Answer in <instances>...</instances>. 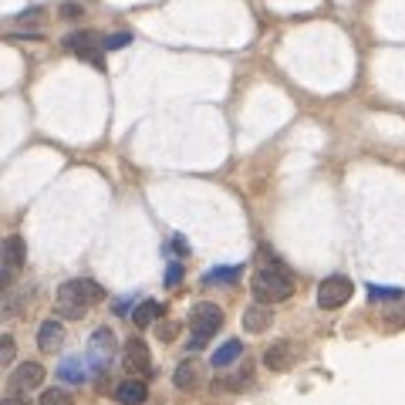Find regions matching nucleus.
<instances>
[{
	"instance_id": "12",
	"label": "nucleus",
	"mask_w": 405,
	"mask_h": 405,
	"mask_svg": "<svg viewBox=\"0 0 405 405\" xmlns=\"http://www.w3.org/2000/svg\"><path fill=\"white\" fill-rule=\"evenodd\" d=\"M115 399H118L122 405H142L145 399H149V388H145L142 379H125V382L115 388Z\"/></svg>"
},
{
	"instance_id": "6",
	"label": "nucleus",
	"mask_w": 405,
	"mask_h": 405,
	"mask_svg": "<svg viewBox=\"0 0 405 405\" xmlns=\"http://www.w3.org/2000/svg\"><path fill=\"white\" fill-rule=\"evenodd\" d=\"M122 365H125V372L135 375V379L152 375V358H149V348H145V341H142V338H129V341H125Z\"/></svg>"
},
{
	"instance_id": "8",
	"label": "nucleus",
	"mask_w": 405,
	"mask_h": 405,
	"mask_svg": "<svg viewBox=\"0 0 405 405\" xmlns=\"http://www.w3.org/2000/svg\"><path fill=\"white\" fill-rule=\"evenodd\" d=\"M112 355H115V335L109 331V328H98L88 341V361L102 372V368L112 361Z\"/></svg>"
},
{
	"instance_id": "10",
	"label": "nucleus",
	"mask_w": 405,
	"mask_h": 405,
	"mask_svg": "<svg viewBox=\"0 0 405 405\" xmlns=\"http://www.w3.org/2000/svg\"><path fill=\"white\" fill-rule=\"evenodd\" d=\"M264 365H267L270 372H287L294 365V344L291 341H273L264 351Z\"/></svg>"
},
{
	"instance_id": "25",
	"label": "nucleus",
	"mask_w": 405,
	"mask_h": 405,
	"mask_svg": "<svg viewBox=\"0 0 405 405\" xmlns=\"http://www.w3.org/2000/svg\"><path fill=\"white\" fill-rule=\"evenodd\" d=\"M180 280H182V264H169V270H166V284L176 287Z\"/></svg>"
},
{
	"instance_id": "4",
	"label": "nucleus",
	"mask_w": 405,
	"mask_h": 405,
	"mask_svg": "<svg viewBox=\"0 0 405 405\" xmlns=\"http://www.w3.org/2000/svg\"><path fill=\"white\" fill-rule=\"evenodd\" d=\"M351 294H355V284H351L344 273H331V277H324V280L317 284V308L338 311L341 304L351 301Z\"/></svg>"
},
{
	"instance_id": "17",
	"label": "nucleus",
	"mask_w": 405,
	"mask_h": 405,
	"mask_svg": "<svg viewBox=\"0 0 405 405\" xmlns=\"http://www.w3.org/2000/svg\"><path fill=\"white\" fill-rule=\"evenodd\" d=\"M240 270L244 267H213L202 280H206V284H233V280L240 277Z\"/></svg>"
},
{
	"instance_id": "15",
	"label": "nucleus",
	"mask_w": 405,
	"mask_h": 405,
	"mask_svg": "<svg viewBox=\"0 0 405 405\" xmlns=\"http://www.w3.org/2000/svg\"><path fill=\"white\" fill-rule=\"evenodd\" d=\"M159 317H162V304L159 301H142L138 308L132 311V321L138 328H149V324H156Z\"/></svg>"
},
{
	"instance_id": "28",
	"label": "nucleus",
	"mask_w": 405,
	"mask_h": 405,
	"mask_svg": "<svg viewBox=\"0 0 405 405\" xmlns=\"http://www.w3.org/2000/svg\"><path fill=\"white\" fill-rule=\"evenodd\" d=\"M10 277H14V273H10V270H7V267L0 270V297L7 294V284H10Z\"/></svg>"
},
{
	"instance_id": "18",
	"label": "nucleus",
	"mask_w": 405,
	"mask_h": 405,
	"mask_svg": "<svg viewBox=\"0 0 405 405\" xmlns=\"http://www.w3.org/2000/svg\"><path fill=\"white\" fill-rule=\"evenodd\" d=\"M17 358V344H14V338L0 335V372H7V365H14Z\"/></svg>"
},
{
	"instance_id": "27",
	"label": "nucleus",
	"mask_w": 405,
	"mask_h": 405,
	"mask_svg": "<svg viewBox=\"0 0 405 405\" xmlns=\"http://www.w3.org/2000/svg\"><path fill=\"white\" fill-rule=\"evenodd\" d=\"M61 14L74 21V17H81V7H78V3H65V7H61Z\"/></svg>"
},
{
	"instance_id": "19",
	"label": "nucleus",
	"mask_w": 405,
	"mask_h": 405,
	"mask_svg": "<svg viewBox=\"0 0 405 405\" xmlns=\"http://www.w3.org/2000/svg\"><path fill=\"white\" fill-rule=\"evenodd\" d=\"M58 375L65 379V382H71V385H78V382H85L88 375H85V368L78 365V361H65L61 368H58Z\"/></svg>"
},
{
	"instance_id": "9",
	"label": "nucleus",
	"mask_w": 405,
	"mask_h": 405,
	"mask_svg": "<svg viewBox=\"0 0 405 405\" xmlns=\"http://www.w3.org/2000/svg\"><path fill=\"white\" fill-rule=\"evenodd\" d=\"M0 260H3V267L10 270V273H17L24 267V260H27V244H24V237H7L3 244H0Z\"/></svg>"
},
{
	"instance_id": "26",
	"label": "nucleus",
	"mask_w": 405,
	"mask_h": 405,
	"mask_svg": "<svg viewBox=\"0 0 405 405\" xmlns=\"http://www.w3.org/2000/svg\"><path fill=\"white\" fill-rule=\"evenodd\" d=\"M0 405H31V399L21 395V392H7V395L0 399Z\"/></svg>"
},
{
	"instance_id": "11",
	"label": "nucleus",
	"mask_w": 405,
	"mask_h": 405,
	"mask_svg": "<svg viewBox=\"0 0 405 405\" xmlns=\"http://www.w3.org/2000/svg\"><path fill=\"white\" fill-rule=\"evenodd\" d=\"M38 344H41V351H47V355L61 351V344H65V324H61L58 317L45 321L41 331H38Z\"/></svg>"
},
{
	"instance_id": "22",
	"label": "nucleus",
	"mask_w": 405,
	"mask_h": 405,
	"mask_svg": "<svg viewBox=\"0 0 405 405\" xmlns=\"http://www.w3.org/2000/svg\"><path fill=\"white\" fill-rule=\"evenodd\" d=\"M368 297L372 301H399V297H405L399 287H379V284H372L368 287Z\"/></svg>"
},
{
	"instance_id": "20",
	"label": "nucleus",
	"mask_w": 405,
	"mask_h": 405,
	"mask_svg": "<svg viewBox=\"0 0 405 405\" xmlns=\"http://www.w3.org/2000/svg\"><path fill=\"white\" fill-rule=\"evenodd\" d=\"M38 405H74V402H71V392H65V388H45Z\"/></svg>"
},
{
	"instance_id": "30",
	"label": "nucleus",
	"mask_w": 405,
	"mask_h": 405,
	"mask_svg": "<svg viewBox=\"0 0 405 405\" xmlns=\"http://www.w3.org/2000/svg\"><path fill=\"white\" fill-rule=\"evenodd\" d=\"M41 17V7H34V10H24L21 14V21H38Z\"/></svg>"
},
{
	"instance_id": "21",
	"label": "nucleus",
	"mask_w": 405,
	"mask_h": 405,
	"mask_svg": "<svg viewBox=\"0 0 405 405\" xmlns=\"http://www.w3.org/2000/svg\"><path fill=\"white\" fill-rule=\"evenodd\" d=\"M132 45V34L129 31H115V34H109V38H102V51H118V47Z\"/></svg>"
},
{
	"instance_id": "13",
	"label": "nucleus",
	"mask_w": 405,
	"mask_h": 405,
	"mask_svg": "<svg viewBox=\"0 0 405 405\" xmlns=\"http://www.w3.org/2000/svg\"><path fill=\"white\" fill-rule=\"evenodd\" d=\"M202 379V368H200V361H182L180 368H176V375H173V382H176V388H182V392H193L196 385H200Z\"/></svg>"
},
{
	"instance_id": "16",
	"label": "nucleus",
	"mask_w": 405,
	"mask_h": 405,
	"mask_svg": "<svg viewBox=\"0 0 405 405\" xmlns=\"http://www.w3.org/2000/svg\"><path fill=\"white\" fill-rule=\"evenodd\" d=\"M240 355H244V344H240L237 338H230V341H223V344L213 351V365L223 368V365H230V361H237Z\"/></svg>"
},
{
	"instance_id": "5",
	"label": "nucleus",
	"mask_w": 405,
	"mask_h": 405,
	"mask_svg": "<svg viewBox=\"0 0 405 405\" xmlns=\"http://www.w3.org/2000/svg\"><path fill=\"white\" fill-rule=\"evenodd\" d=\"M65 47L68 51H74L81 61H91L95 68H105V61H102V38L95 34V31H74V34H68L65 38Z\"/></svg>"
},
{
	"instance_id": "24",
	"label": "nucleus",
	"mask_w": 405,
	"mask_h": 405,
	"mask_svg": "<svg viewBox=\"0 0 405 405\" xmlns=\"http://www.w3.org/2000/svg\"><path fill=\"white\" fill-rule=\"evenodd\" d=\"M156 335H159V341H173V338L180 335V324H173V321L169 324H159Z\"/></svg>"
},
{
	"instance_id": "7",
	"label": "nucleus",
	"mask_w": 405,
	"mask_h": 405,
	"mask_svg": "<svg viewBox=\"0 0 405 405\" xmlns=\"http://www.w3.org/2000/svg\"><path fill=\"white\" fill-rule=\"evenodd\" d=\"M45 382V368L38 365V361H24L14 368V375H10V382H7V392H21V395H31L34 388H41Z\"/></svg>"
},
{
	"instance_id": "23",
	"label": "nucleus",
	"mask_w": 405,
	"mask_h": 405,
	"mask_svg": "<svg viewBox=\"0 0 405 405\" xmlns=\"http://www.w3.org/2000/svg\"><path fill=\"white\" fill-rule=\"evenodd\" d=\"M392 304H395V308L385 315V321H388V324H395V328H402V324H405V297L392 301Z\"/></svg>"
},
{
	"instance_id": "29",
	"label": "nucleus",
	"mask_w": 405,
	"mask_h": 405,
	"mask_svg": "<svg viewBox=\"0 0 405 405\" xmlns=\"http://www.w3.org/2000/svg\"><path fill=\"white\" fill-rule=\"evenodd\" d=\"M173 250H176V253H189V244H186L182 237H173Z\"/></svg>"
},
{
	"instance_id": "1",
	"label": "nucleus",
	"mask_w": 405,
	"mask_h": 405,
	"mask_svg": "<svg viewBox=\"0 0 405 405\" xmlns=\"http://www.w3.org/2000/svg\"><path fill=\"white\" fill-rule=\"evenodd\" d=\"M250 291H253V297L260 301V304H277V301H287L294 294V277L291 270L284 267L280 260H273L267 253H264V264L257 267V273H253V280H250Z\"/></svg>"
},
{
	"instance_id": "2",
	"label": "nucleus",
	"mask_w": 405,
	"mask_h": 405,
	"mask_svg": "<svg viewBox=\"0 0 405 405\" xmlns=\"http://www.w3.org/2000/svg\"><path fill=\"white\" fill-rule=\"evenodd\" d=\"M105 297V291L88 280V277H74V280H65L58 287V315L61 317H81L91 304H98Z\"/></svg>"
},
{
	"instance_id": "3",
	"label": "nucleus",
	"mask_w": 405,
	"mask_h": 405,
	"mask_svg": "<svg viewBox=\"0 0 405 405\" xmlns=\"http://www.w3.org/2000/svg\"><path fill=\"white\" fill-rule=\"evenodd\" d=\"M220 324H223V311H220L216 304H209V301L196 304V308L189 311V328H193V338H189V351H200L202 344H206L209 338L220 331Z\"/></svg>"
},
{
	"instance_id": "14",
	"label": "nucleus",
	"mask_w": 405,
	"mask_h": 405,
	"mask_svg": "<svg viewBox=\"0 0 405 405\" xmlns=\"http://www.w3.org/2000/svg\"><path fill=\"white\" fill-rule=\"evenodd\" d=\"M267 324H270V308H267V304H260V301H257L253 308H247V311H244V328H247L250 335H260Z\"/></svg>"
}]
</instances>
